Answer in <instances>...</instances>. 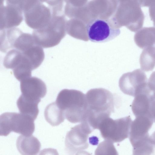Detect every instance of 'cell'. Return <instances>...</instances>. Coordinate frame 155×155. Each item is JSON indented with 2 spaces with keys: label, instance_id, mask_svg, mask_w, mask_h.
<instances>
[{
  "label": "cell",
  "instance_id": "13",
  "mask_svg": "<svg viewBox=\"0 0 155 155\" xmlns=\"http://www.w3.org/2000/svg\"><path fill=\"white\" fill-rule=\"evenodd\" d=\"M153 120L146 115L136 117L130 127L129 139L132 145L150 136L148 131L153 122Z\"/></svg>",
  "mask_w": 155,
  "mask_h": 155
},
{
  "label": "cell",
  "instance_id": "15",
  "mask_svg": "<svg viewBox=\"0 0 155 155\" xmlns=\"http://www.w3.org/2000/svg\"><path fill=\"white\" fill-rule=\"evenodd\" d=\"M0 10V30L17 26L23 20V12L17 6L1 5Z\"/></svg>",
  "mask_w": 155,
  "mask_h": 155
},
{
  "label": "cell",
  "instance_id": "9",
  "mask_svg": "<svg viewBox=\"0 0 155 155\" xmlns=\"http://www.w3.org/2000/svg\"><path fill=\"white\" fill-rule=\"evenodd\" d=\"M147 81L145 73L138 69L124 74L120 78L119 85L123 93L134 97L144 91Z\"/></svg>",
  "mask_w": 155,
  "mask_h": 155
},
{
  "label": "cell",
  "instance_id": "21",
  "mask_svg": "<svg viewBox=\"0 0 155 155\" xmlns=\"http://www.w3.org/2000/svg\"><path fill=\"white\" fill-rule=\"evenodd\" d=\"M5 0H1V5ZM6 5L17 6L20 8L23 12L30 8L38 2L39 0H5Z\"/></svg>",
  "mask_w": 155,
  "mask_h": 155
},
{
  "label": "cell",
  "instance_id": "25",
  "mask_svg": "<svg viewBox=\"0 0 155 155\" xmlns=\"http://www.w3.org/2000/svg\"><path fill=\"white\" fill-rule=\"evenodd\" d=\"M140 5L142 7H150L155 3V0H139Z\"/></svg>",
  "mask_w": 155,
  "mask_h": 155
},
{
  "label": "cell",
  "instance_id": "23",
  "mask_svg": "<svg viewBox=\"0 0 155 155\" xmlns=\"http://www.w3.org/2000/svg\"><path fill=\"white\" fill-rule=\"evenodd\" d=\"M147 86L150 94L155 98V71L150 75L147 81Z\"/></svg>",
  "mask_w": 155,
  "mask_h": 155
},
{
  "label": "cell",
  "instance_id": "10",
  "mask_svg": "<svg viewBox=\"0 0 155 155\" xmlns=\"http://www.w3.org/2000/svg\"><path fill=\"white\" fill-rule=\"evenodd\" d=\"M122 26L136 32L142 28L144 19L139 0H123Z\"/></svg>",
  "mask_w": 155,
  "mask_h": 155
},
{
  "label": "cell",
  "instance_id": "8",
  "mask_svg": "<svg viewBox=\"0 0 155 155\" xmlns=\"http://www.w3.org/2000/svg\"><path fill=\"white\" fill-rule=\"evenodd\" d=\"M81 123L71 128L66 134L65 149L69 154H78L88 147V136L94 130L86 122Z\"/></svg>",
  "mask_w": 155,
  "mask_h": 155
},
{
  "label": "cell",
  "instance_id": "3",
  "mask_svg": "<svg viewBox=\"0 0 155 155\" xmlns=\"http://www.w3.org/2000/svg\"><path fill=\"white\" fill-rule=\"evenodd\" d=\"M66 31L63 15H52L46 26L41 29L34 30L32 35L38 45L47 48L58 44L65 36Z\"/></svg>",
  "mask_w": 155,
  "mask_h": 155
},
{
  "label": "cell",
  "instance_id": "22",
  "mask_svg": "<svg viewBox=\"0 0 155 155\" xmlns=\"http://www.w3.org/2000/svg\"><path fill=\"white\" fill-rule=\"evenodd\" d=\"M64 0H48L46 3L48 5L53 15H62Z\"/></svg>",
  "mask_w": 155,
  "mask_h": 155
},
{
  "label": "cell",
  "instance_id": "20",
  "mask_svg": "<svg viewBox=\"0 0 155 155\" xmlns=\"http://www.w3.org/2000/svg\"><path fill=\"white\" fill-rule=\"evenodd\" d=\"M117 154V152L113 145V143L109 140H105L100 143L96 149L95 154Z\"/></svg>",
  "mask_w": 155,
  "mask_h": 155
},
{
  "label": "cell",
  "instance_id": "27",
  "mask_svg": "<svg viewBox=\"0 0 155 155\" xmlns=\"http://www.w3.org/2000/svg\"><path fill=\"white\" fill-rule=\"evenodd\" d=\"M48 0H39V1L43 3L44 2H45L46 3L48 1Z\"/></svg>",
  "mask_w": 155,
  "mask_h": 155
},
{
  "label": "cell",
  "instance_id": "4",
  "mask_svg": "<svg viewBox=\"0 0 155 155\" xmlns=\"http://www.w3.org/2000/svg\"><path fill=\"white\" fill-rule=\"evenodd\" d=\"M34 120L21 113H3L0 116V135L6 136L11 132L25 136L32 135L35 130Z\"/></svg>",
  "mask_w": 155,
  "mask_h": 155
},
{
  "label": "cell",
  "instance_id": "17",
  "mask_svg": "<svg viewBox=\"0 0 155 155\" xmlns=\"http://www.w3.org/2000/svg\"><path fill=\"white\" fill-rule=\"evenodd\" d=\"M150 95L149 93L145 92L140 93L134 97L131 105V109L135 117L146 115L150 117Z\"/></svg>",
  "mask_w": 155,
  "mask_h": 155
},
{
  "label": "cell",
  "instance_id": "1",
  "mask_svg": "<svg viewBox=\"0 0 155 155\" xmlns=\"http://www.w3.org/2000/svg\"><path fill=\"white\" fill-rule=\"evenodd\" d=\"M85 95L87 109L83 121L94 130L98 129L100 123L114 111V97L110 92L103 88L91 89Z\"/></svg>",
  "mask_w": 155,
  "mask_h": 155
},
{
  "label": "cell",
  "instance_id": "7",
  "mask_svg": "<svg viewBox=\"0 0 155 155\" xmlns=\"http://www.w3.org/2000/svg\"><path fill=\"white\" fill-rule=\"evenodd\" d=\"M3 64L6 68L12 70L15 77L19 81L31 77V71L35 70L27 55L23 51L15 49L7 52Z\"/></svg>",
  "mask_w": 155,
  "mask_h": 155
},
{
  "label": "cell",
  "instance_id": "6",
  "mask_svg": "<svg viewBox=\"0 0 155 155\" xmlns=\"http://www.w3.org/2000/svg\"><path fill=\"white\" fill-rule=\"evenodd\" d=\"M88 40L95 42H104L111 40L119 35V28L109 20L99 18L91 19L85 27Z\"/></svg>",
  "mask_w": 155,
  "mask_h": 155
},
{
  "label": "cell",
  "instance_id": "19",
  "mask_svg": "<svg viewBox=\"0 0 155 155\" xmlns=\"http://www.w3.org/2000/svg\"><path fill=\"white\" fill-rule=\"evenodd\" d=\"M44 116L46 121L52 126L58 125L65 119L63 111L55 101L46 106L45 110Z\"/></svg>",
  "mask_w": 155,
  "mask_h": 155
},
{
  "label": "cell",
  "instance_id": "26",
  "mask_svg": "<svg viewBox=\"0 0 155 155\" xmlns=\"http://www.w3.org/2000/svg\"><path fill=\"white\" fill-rule=\"evenodd\" d=\"M150 138L152 143L155 147V131L150 136Z\"/></svg>",
  "mask_w": 155,
  "mask_h": 155
},
{
  "label": "cell",
  "instance_id": "5",
  "mask_svg": "<svg viewBox=\"0 0 155 155\" xmlns=\"http://www.w3.org/2000/svg\"><path fill=\"white\" fill-rule=\"evenodd\" d=\"M132 121L129 116L114 120L108 117L100 123L98 129L105 140L120 142L129 137Z\"/></svg>",
  "mask_w": 155,
  "mask_h": 155
},
{
  "label": "cell",
  "instance_id": "2",
  "mask_svg": "<svg viewBox=\"0 0 155 155\" xmlns=\"http://www.w3.org/2000/svg\"><path fill=\"white\" fill-rule=\"evenodd\" d=\"M55 102L62 110L64 117L70 122H81L87 109L86 95L74 89H64L58 93Z\"/></svg>",
  "mask_w": 155,
  "mask_h": 155
},
{
  "label": "cell",
  "instance_id": "11",
  "mask_svg": "<svg viewBox=\"0 0 155 155\" xmlns=\"http://www.w3.org/2000/svg\"><path fill=\"white\" fill-rule=\"evenodd\" d=\"M25 23L34 30L41 29L50 21L52 15L49 7L38 2L23 12Z\"/></svg>",
  "mask_w": 155,
  "mask_h": 155
},
{
  "label": "cell",
  "instance_id": "18",
  "mask_svg": "<svg viewBox=\"0 0 155 155\" xmlns=\"http://www.w3.org/2000/svg\"><path fill=\"white\" fill-rule=\"evenodd\" d=\"M40 102L28 99L21 94L17 101V105L20 113L30 116L35 120L39 113L38 105Z\"/></svg>",
  "mask_w": 155,
  "mask_h": 155
},
{
  "label": "cell",
  "instance_id": "12",
  "mask_svg": "<svg viewBox=\"0 0 155 155\" xmlns=\"http://www.w3.org/2000/svg\"><path fill=\"white\" fill-rule=\"evenodd\" d=\"M20 87L21 95L30 99L41 101L46 95L47 89L45 83L40 78L31 77L21 80Z\"/></svg>",
  "mask_w": 155,
  "mask_h": 155
},
{
  "label": "cell",
  "instance_id": "14",
  "mask_svg": "<svg viewBox=\"0 0 155 155\" xmlns=\"http://www.w3.org/2000/svg\"><path fill=\"white\" fill-rule=\"evenodd\" d=\"M136 45L143 49L142 53L155 57V27H144L134 36Z\"/></svg>",
  "mask_w": 155,
  "mask_h": 155
},
{
  "label": "cell",
  "instance_id": "24",
  "mask_svg": "<svg viewBox=\"0 0 155 155\" xmlns=\"http://www.w3.org/2000/svg\"><path fill=\"white\" fill-rule=\"evenodd\" d=\"M149 13L151 20L153 21L155 26V3L149 7Z\"/></svg>",
  "mask_w": 155,
  "mask_h": 155
},
{
  "label": "cell",
  "instance_id": "16",
  "mask_svg": "<svg viewBox=\"0 0 155 155\" xmlns=\"http://www.w3.org/2000/svg\"><path fill=\"white\" fill-rule=\"evenodd\" d=\"M16 147L22 155H35L39 153L41 144L38 139L33 135H21L17 139Z\"/></svg>",
  "mask_w": 155,
  "mask_h": 155
}]
</instances>
